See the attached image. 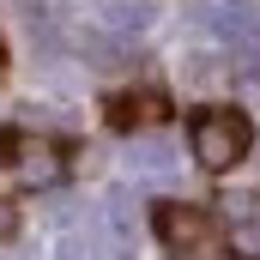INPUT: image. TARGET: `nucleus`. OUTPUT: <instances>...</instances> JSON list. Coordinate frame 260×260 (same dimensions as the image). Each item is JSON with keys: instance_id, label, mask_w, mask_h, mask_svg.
Wrapping results in <instances>:
<instances>
[{"instance_id": "obj_1", "label": "nucleus", "mask_w": 260, "mask_h": 260, "mask_svg": "<svg viewBox=\"0 0 260 260\" xmlns=\"http://www.w3.org/2000/svg\"><path fill=\"white\" fill-rule=\"evenodd\" d=\"M248 145H254V127H248L242 109L212 103V109L194 115V157H200V170H236V164L248 157Z\"/></svg>"}, {"instance_id": "obj_2", "label": "nucleus", "mask_w": 260, "mask_h": 260, "mask_svg": "<svg viewBox=\"0 0 260 260\" xmlns=\"http://www.w3.org/2000/svg\"><path fill=\"white\" fill-rule=\"evenodd\" d=\"M157 236L176 248V260H212L224 248L218 212H206L194 200H164V206H157Z\"/></svg>"}, {"instance_id": "obj_3", "label": "nucleus", "mask_w": 260, "mask_h": 260, "mask_svg": "<svg viewBox=\"0 0 260 260\" xmlns=\"http://www.w3.org/2000/svg\"><path fill=\"white\" fill-rule=\"evenodd\" d=\"M0 151H6V164H12V176H18L24 188H55V182H61V151H55L49 139L6 133V139H0Z\"/></svg>"}, {"instance_id": "obj_4", "label": "nucleus", "mask_w": 260, "mask_h": 260, "mask_svg": "<svg viewBox=\"0 0 260 260\" xmlns=\"http://www.w3.org/2000/svg\"><path fill=\"white\" fill-rule=\"evenodd\" d=\"M218 12H224V30H236V37H260V12L248 6V0H224Z\"/></svg>"}, {"instance_id": "obj_5", "label": "nucleus", "mask_w": 260, "mask_h": 260, "mask_svg": "<svg viewBox=\"0 0 260 260\" xmlns=\"http://www.w3.org/2000/svg\"><path fill=\"white\" fill-rule=\"evenodd\" d=\"M151 12H145V0H109V30L121 37V30H139Z\"/></svg>"}, {"instance_id": "obj_6", "label": "nucleus", "mask_w": 260, "mask_h": 260, "mask_svg": "<svg viewBox=\"0 0 260 260\" xmlns=\"http://www.w3.org/2000/svg\"><path fill=\"white\" fill-rule=\"evenodd\" d=\"M79 49H85V61L97 67V73H103V67H121V43H115V37H85Z\"/></svg>"}, {"instance_id": "obj_7", "label": "nucleus", "mask_w": 260, "mask_h": 260, "mask_svg": "<svg viewBox=\"0 0 260 260\" xmlns=\"http://www.w3.org/2000/svg\"><path fill=\"white\" fill-rule=\"evenodd\" d=\"M139 164H145V170H164V164H170V145L145 139V145H139Z\"/></svg>"}, {"instance_id": "obj_8", "label": "nucleus", "mask_w": 260, "mask_h": 260, "mask_svg": "<svg viewBox=\"0 0 260 260\" xmlns=\"http://www.w3.org/2000/svg\"><path fill=\"white\" fill-rule=\"evenodd\" d=\"M12 230H18V212H12V206H6V200H0V242H6V236H12Z\"/></svg>"}, {"instance_id": "obj_9", "label": "nucleus", "mask_w": 260, "mask_h": 260, "mask_svg": "<svg viewBox=\"0 0 260 260\" xmlns=\"http://www.w3.org/2000/svg\"><path fill=\"white\" fill-rule=\"evenodd\" d=\"M67 260H91V248H79V242H67Z\"/></svg>"}, {"instance_id": "obj_10", "label": "nucleus", "mask_w": 260, "mask_h": 260, "mask_svg": "<svg viewBox=\"0 0 260 260\" xmlns=\"http://www.w3.org/2000/svg\"><path fill=\"white\" fill-rule=\"evenodd\" d=\"M0 73H6V49H0Z\"/></svg>"}]
</instances>
